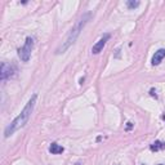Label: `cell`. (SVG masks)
I'll use <instances>...</instances> for the list:
<instances>
[{"mask_svg":"<svg viewBox=\"0 0 165 165\" xmlns=\"http://www.w3.org/2000/svg\"><path fill=\"white\" fill-rule=\"evenodd\" d=\"M90 17H92V13H85V14H83L79 19H78V22L75 23V26L70 30V32H69V35L66 36V39H64V41L62 43V45L57 49V54H61V53H64L66 50H67L70 47H72L74 44H75V41L78 40V38L80 36V34H81V31H83V28L85 27V25L88 23V21L90 19Z\"/></svg>","mask_w":165,"mask_h":165,"instance_id":"cell-2","label":"cell"},{"mask_svg":"<svg viewBox=\"0 0 165 165\" xmlns=\"http://www.w3.org/2000/svg\"><path fill=\"white\" fill-rule=\"evenodd\" d=\"M162 119H164V120H165V115H162Z\"/></svg>","mask_w":165,"mask_h":165,"instance_id":"cell-12","label":"cell"},{"mask_svg":"<svg viewBox=\"0 0 165 165\" xmlns=\"http://www.w3.org/2000/svg\"><path fill=\"white\" fill-rule=\"evenodd\" d=\"M151 151H159V150H164L165 148V143L161 141H156V142H153V143L151 145Z\"/></svg>","mask_w":165,"mask_h":165,"instance_id":"cell-8","label":"cell"},{"mask_svg":"<svg viewBox=\"0 0 165 165\" xmlns=\"http://www.w3.org/2000/svg\"><path fill=\"white\" fill-rule=\"evenodd\" d=\"M36 100H38V94H34V95L30 98V101L26 103V106L23 107V110L21 111V114H19V115L13 120V121L5 128V131H4L5 138L10 137V136L14 133V131H17V130L21 129V128H23V126L27 124L28 119H30L32 111H34V108H35Z\"/></svg>","mask_w":165,"mask_h":165,"instance_id":"cell-1","label":"cell"},{"mask_svg":"<svg viewBox=\"0 0 165 165\" xmlns=\"http://www.w3.org/2000/svg\"><path fill=\"white\" fill-rule=\"evenodd\" d=\"M130 128H131V123H128V124H126V129H128V130H129V129H130Z\"/></svg>","mask_w":165,"mask_h":165,"instance_id":"cell-11","label":"cell"},{"mask_svg":"<svg viewBox=\"0 0 165 165\" xmlns=\"http://www.w3.org/2000/svg\"><path fill=\"white\" fill-rule=\"evenodd\" d=\"M64 151V148L62 146H59L58 143H52L49 146V152L53 153V155H58V153H62Z\"/></svg>","mask_w":165,"mask_h":165,"instance_id":"cell-7","label":"cell"},{"mask_svg":"<svg viewBox=\"0 0 165 165\" xmlns=\"http://www.w3.org/2000/svg\"><path fill=\"white\" fill-rule=\"evenodd\" d=\"M32 49H34V38L28 36L25 41V45L19 48V50H18V57L21 58L22 62H28Z\"/></svg>","mask_w":165,"mask_h":165,"instance_id":"cell-3","label":"cell"},{"mask_svg":"<svg viewBox=\"0 0 165 165\" xmlns=\"http://www.w3.org/2000/svg\"><path fill=\"white\" fill-rule=\"evenodd\" d=\"M164 58H165V49H159L157 52H155V54L152 57V64L157 66Z\"/></svg>","mask_w":165,"mask_h":165,"instance_id":"cell-6","label":"cell"},{"mask_svg":"<svg viewBox=\"0 0 165 165\" xmlns=\"http://www.w3.org/2000/svg\"><path fill=\"white\" fill-rule=\"evenodd\" d=\"M108 39H110V35L108 34H106V35H103L100 40H98L94 45H93V48H92V53L93 54H98V53H101L102 50H103V48H105V45H106V43L108 41Z\"/></svg>","mask_w":165,"mask_h":165,"instance_id":"cell-5","label":"cell"},{"mask_svg":"<svg viewBox=\"0 0 165 165\" xmlns=\"http://www.w3.org/2000/svg\"><path fill=\"white\" fill-rule=\"evenodd\" d=\"M150 94H151L152 97H155V98L157 97V95H156V90H155V89H151V90H150Z\"/></svg>","mask_w":165,"mask_h":165,"instance_id":"cell-10","label":"cell"},{"mask_svg":"<svg viewBox=\"0 0 165 165\" xmlns=\"http://www.w3.org/2000/svg\"><path fill=\"white\" fill-rule=\"evenodd\" d=\"M159 165H162V164H159Z\"/></svg>","mask_w":165,"mask_h":165,"instance_id":"cell-13","label":"cell"},{"mask_svg":"<svg viewBox=\"0 0 165 165\" xmlns=\"http://www.w3.org/2000/svg\"><path fill=\"white\" fill-rule=\"evenodd\" d=\"M14 66L9 64L7 62H3L2 63V71H0V79L2 80H7L8 78H12V76L14 75Z\"/></svg>","mask_w":165,"mask_h":165,"instance_id":"cell-4","label":"cell"},{"mask_svg":"<svg viewBox=\"0 0 165 165\" xmlns=\"http://www.w3.org/2000/svg\"><path fill=\"white\" fill-rule=\"evenodd\" d=\"M126 5L129 9H134L139 5V2H131V0H129V2H126Z\"/></svg>","mask_w":165,"mask_h":165,"instance_id":"cell-9","label":"cell"}]
</instances>
